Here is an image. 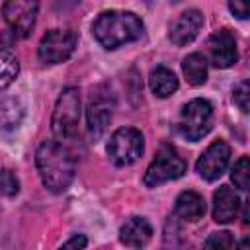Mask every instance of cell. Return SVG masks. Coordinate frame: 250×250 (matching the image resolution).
<instances>
[{"mask_svg": "<svg viewBox=\"0 0 250 250\" xmlns=\"http://www.w3.org/2000/svg\"><path fill=\"white\" fill-rule=\"evenodd\" d=\"M35 164L43 186L53 193H62L74 180V158L59 141H43L35 152Z\"/></svg>", "mask_w": 250, "mask_h": 250, "instance_id": "cell-1", "label": "cell"}, {"mask_svg": "<svg viewBox=\"0 0 250 250\" xmlns=\"http://www.w3.org/2000/svg\"><path fill=\"white\" fill-rule=\"evenodd\" d=\"M94 39L107 51L137 41L143 35V21L137 14L125 10L102 12L92 25Z\"/></svg>", "mask_w": 250, "mask_h": 250, "instance_id": "cell-2", "label": "cell"}, {"mask_svg": "<svg viewBox=\"0 0 250 250\" xmlns=\"http://www.w3.org/2000/svg\"><path fill=\"white\" fill-rule=\"evenodd\" d=\"M80 119V92L74 86H68L57 98L53 117H51V131L55 141L64 143L70 141L78 129Z\"/></svg>", "mask_w": 250, "mask_h": 250, "instance_id": "cell-3", "label": "cell"}, {"mask_svg": "<svg viewBox=\"0 0 250 250\" xmlns=\"http://www.w3.org/2000/svg\"><path fill=\"white\" fill-rule=\"evenodd\" d=\"M213 119H215L213 105L203 98H195L182 107L178 119V131L182 133L184 139L195 143L213 129Z\"/></svg>", "mask_w": 250, "mask_h": 250, "instance_id": "cell-4", "label": "cell"}, {"mask_svg": "<svg viewBox=\"0 0 250 250\" xmlns=\"http://www.w3.org/2000/svg\"><path fill=\"white\" fill-rule=\"evenodd\" d=\"M186 170H188V164L178 154V150L172 145H162L158 148L156 156L152 158V162L148 164V168L143 176V184L146 188H156L170 180L182 178L186 174Z\"/></svg>", "mask_w": 250, "mask_h": 250, "instance_id": "cell-5", "label": "cell"}, {"mask_svg": "<svg viewBox=\"0 0 250 250\" xmlns=\"http://www.w3.org/2000/svg\"><path fill=\"white\" fill-rule=\"evenodd\" d=\"M145 139L143 133L135 127H121L117 129L107 143V154L115 166H131L143 156Z\"/></svg>", "mask_w": 250, "mask_h": 250, "instance_id": "cell-6", "label": "cell"}, {"mask_svg": "<svg viewBox=\"0 0 250 250\" xmlns=\"http://www.w3.org/2000/svg\"><path fill=\"white\" fill-rule=\"evenodd\" d=\"M76 41L78 37L72 29H51L41 37L37 57L43 64H61L74 53Z\"/></svg>", "mask_w": 250, "mask_h": 250, "instance_id": "cell-7", "label": "cell"}, {"mask_svg": "<svg viewBox=\"0 0 250 250\" xmlns=\"http://www.w3.org/2000/svg\"><path fill=\"white\" fill-rule=\"evenodd\" d=\"M37 10L39 4L33 0H10L2 4L4 20L18 37H27L33 31Z\"/></svg>", "mask_w": 250, "mask_h": 250, "instance_id": "cell-8", "label": "cell"}, {"mask_svg": "<svg viewBox=\"0 0 250 250\" xmlns=\"http://www.w3.org/2000/svg\"><path fill=\"white\" fill-rule=\"evenodd\" d=\"M229 160H230V146L225 141H215L197 158L195 170L203 180L215 182L225 174V170L229 166Z\"/></svg>", "mask_w": 250, "mask_h": 250, "instance_id": "cell-9", "label": "cell"}, {"mask_svg": "<svg viewBox=\"0 0 250 250\" xmlns=\"http://www.w3.org/2000/svg\"><path fill=\"white\" fill-rule=\"evenodd\" d=\"M113 107H115V100L109 92H96L90 98L86 119H88V131L94 139H100L105 133L113 117Z\"/></svg>", "mask_w": 250, "mask_h": 250, "instance_id": "cell-10", "label": "cell"}, {"mask_svg": "<svg viewBox=\"0 0 250 250\" xmlns=\"http://www.w3.org/2000/svg\"><path fill=\"white\" fill-rule=\"evenodd\" d=\"M209 55H211V62L217 68H229L238 61L236 39L230 29L223 27L209 37Z\"/></svg>", "mask_w": 250, "mask_h": 250, "instance_id": "cell-11", "label": "cell"}, {"mask_svg": "<svg viewBox=\"0 0 250 250\" xmlns=\"http://www.w3.org/2000/svg\"><path fill=\"white\" fill-rule=\"evenodd\" d=\"M201 25H203V14L199 10H186L170 25L168 37L176 47H184L197 37Z\"/></svg>", "mask_w": 250, "mask_h": 250, "instance_id": "cell-12", "label": "cell"}, {"mask_svg": "<svg viewBox=\"0 0 250 250\" xmlns=\"http://www.w3.org/2000/svg\"><path fill=\"white\" fill-rule=\"evenodd\" d=\"M152 225L148 223V219L145 217H131L129 221H125L119 229V240L133 248V250H141L145 248L150 238H152Z\"/></svg>", "mask_w": 250, "mask_h": 250, "instance_id": "cell-13", "label": "cell"}, {"mask_svg": "<svg viewBox=\"0 0 250 250\" xmlns=\"http://www.w3.org/2000/svg\"><path fill=\"white\" fill-rule=\"evenodd\" d=\"M238 207H240V199L236 195V191L229 186H221L215 195H213V219L217 223H230L236 215H238Z\"/></svg>", "mask_w": 250, "mask_h": 250, "instance_id": "cell-14", "label": "cell"}, {"mask_svg": "<svg viewBox=\"0 0 250 250\" xmlns=\"http://www.w3.org/2000/svg\"><path fill=\"white\" fill-rule=\"evenodd\" d=\"M174 213L184 221H197L205 215V201L197 191H191V189L182 191L176 197Z\"/></svg>", "mask_w": 250, "mask_h": 250, "instance_id": "cell-15", "label": "cell"}, {"mask_svg": "<svg viewBox=\"0 0 250 250\" xmlns=\"http://www.w3.org/2000/svg\"><path fill=\"white\" fill-rule=\"evenodd\" d=\"M148 84H150V90H152L154 96L168 98V96H172L178 90V76L170 68H166V66H156L150 72Z\"/></svg>", "mask_w": 250, "mask_h": 250, "instance_id": "cell-16", "label": "cell"}, {"mask_svg": "<svg viewBox=\"0 0 250 250\" xmlns=\"http://www.w3.org/2000/svg\"><path fill=\"white\" fill-rule=\"evenodd\" d=\"M182 72L191 86H201L207 80V59L201 53H191L182 61Z\"/></svg>", "mask_w": 250, "mask_h": 250, "instance_id": "cell-17", "label": "cell"}, {"mask_svg": "<svg viewBox=\"0 0 250 250\" xmlns=\"http://www.w3.org/2000/svg\"><path fill=\"white\" fill-rule=\"evenodd\" d=\"M23 105L18 98H4L0 102V127L16 129L23 119Z\"/></svg>", "mask_w": 250, "mask_h": 250, "instance_id": "cell-18", "label": "cell"}, {"mask_svg": "<svg viewBox=\"0 0 250 250\" xmlns=\"http://www.w3.org/2000/svg\"><path fill=\"white\" fill-rule=\"evenodd\" d=\"M20 72V62L14 53L8 49H0V92L6 90L18 76Z\"/></svg>", "mask_w": 250, "mask_h": 250, "instance_id": "cell-19", "label": "cell"}, {"mask_svg": "<svg viewBox=\"0 0 250 250\" xmlns=\"http://www.w3.org/2000/svg\"><path fill=\"white\" fill-rule=\"evenodd\" d=\"M248 176H250V162H248V156H240L232 170H230V180L234 182V186L242 191L248 189Z\"/></svg>", "mask_w": 250, "mask_h": 250, "instance_id": "cell-20", "label": "cell"}, {"mask_svg": "<svg viewBox=\"0 0 250 250\" xmlns=\"http://www.w3.org/2000/svg\"><path fill=\"white\" fill-rule=\"evenodd\" d=\"M232 246H234L232 234L229 230H221L209 234V238L203 244V250H232Z\"/></svg>", "mask_w": 250, "mask_h": 250, "instance_id": "cell-21", "label": "cell"}, {"mask_svg": "<svg viewBox=\"0 0 250 250\" xmlns=\"http://www.w3.org/2000/svg\"><path fill=\"white\" fill-rule=\"evenodd\" d=\"M20 191V180L12 170H0V195L14 197Z\"/></svg>", "mask_w": 250, "mask_h": 250, "instance_id": "cell-22", "label": "cell"}, {"mask_svg": "<svg viewBox=\"0 0 250 250\" xmlns=\"http://www.w3.org/2000/svg\"><path fill=\"white\" fill-rule=\"evenodd\" d=\"M248 96H250L248 82H246V80H242V82L234 88V92H232V100H234V104L240 107V111H242V113H248Z\"/></svg>", "mask_w": 250, "mask_h": 250, "instance_id": "cell-23", "label": "cell"}, {"mask_svg": "<svg viewBox=\"0 0 250 250\" xmlns=\"http://www.w3.org/2000/svg\"><path fill=\"white\" fill-rule=\"evenodd\" d=\"M86 244H88V238H86L84 234H74V236H70V238H68L61 248H57V250H84Z\"/></svg>", "mask_w": 250, "mask_h": 250, "instance_id": "cell-24", "label": "cell"}, {"mask_svg": "<svg viewBox=\"0 0 250 250\" xmlns=\"http://www.w3.org/2000/svg\"><path fill=\"white\" fill-rule=\"evenodd\" d=\"M229 10H230L238 20H246V18H248V14H250L248 6H246V4H242V2H229Z\"/></svg>", "mask_w": 250, "mask_h": 250, "instance_id": "cell-25", "label": "cell"}, {"mask_svg": "<svg viewBox=\"0 0 250 250\" xmlns=\"http://www.w3.org/2000/svg\"><path fill=\"white\" fill-rule=\"evenodd\" d=\"M236 250H250V240L248 238H242L240 242H238V248Z\"/></svg>", "mask_w": 250, "mask_h": 250, "instance_id": "cell-26", "label": "cell"}]
</instances>
